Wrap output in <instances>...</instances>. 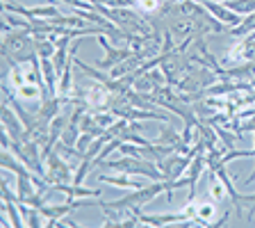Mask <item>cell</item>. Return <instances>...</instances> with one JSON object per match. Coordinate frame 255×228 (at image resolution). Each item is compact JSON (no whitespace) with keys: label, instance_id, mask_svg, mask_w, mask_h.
Listing matches in <instances>:
<instances>
[{"label":"cell","instance_id":"8992f818","mask_svg":"<svg viewBox=\"0 0 255 228\" xmlns=\"http://www.w3.org/2000/svg\"><path fill=\"white\" fill-rule=\"evenodd\" d=\"M96 39H98V43H101V46L105 48V57L96 62V66H98V69L110 71V69L119 66L121 62H126L128 57H132V55H134L132 48H117V46H112V43L107 41L105 34H101V37H96Z\"/></svg>","mask_w":255,"mask_h":228},{"label":"cell","instance_id":"8fae6325","mask_svg":"<svg viewBox=\"0 0 255 228\" xmlns=\"http://www.w3.org/2000/svg\"><path fill=\"white\" fill-rule=\"evenodd\" d=\"M210 174H212V178H210V197H212L214 203H221L223 199L228 197V190H226V185H223V181L219 178L217 171L210 169Z\"/></svg>","mask_w":255,"mask_h":228},{"label":"cell","instance_id":"ba28073f","mask_svg":"<svg viewBox=\"0 0 255 228\" xmlns=\"http://www.w3.org/2000/svg\"><path fill=\"white\" fill-rule=\"evenodd\" d=\"M201 2H203V7H205V9L210 11L219 23H223L226 27H235V25L242 23V16L235 14L228 5H223V2H214V0H201Z\"/></svg>","mask_w":255,"mask_h":228},{"label":"cell","instance_id":"5b68a950","mask_svg":"<svg viewBox=\"0 0 255 228\" xmlns=\"http://www.w3.org/2000/svg\"><path fill=\"white\" fill-rule=\"evenodd\" d=\"M2 133L9 135L11 144L23 142V139L27 137L25 123H23V119L18 117V112L14 110V105H11L7 98H5V105H2Z\"/></svg>","mask_w":255,"mask_h":228},{"label":"cell","instance_id":"5bb4252c","mask_svg":"<svg viewBox=\"0 0 255 228\" xmlns=\"http://www.w3.org/2000/svg\"><path fill=\"white\" fill-rule=\"evenodd\" d=\"M223 5H228L230 9L239 16H246V14H253L255 11V0H228V2H223Z\"/></svg>","mask_w":255,"mask_h":228},{"label":"cell","instance_id":"2e32d148","mask_svg":"<svg viewBox=\"0 0 255 228\" xmlns=\"http://www.w3.org/2000/svg\"><path fill=\"white\" fill-rule=\"evenodd\" d=\"M253 139H255V135H253ZM253 151H255V149H253ZM246 183H255V174H251L249 178H246Z\"/></svg>","mask_w":255,"mask_h":228},{"label":"cell","instance_id":"7c38bea8","mask_svg":"<svg viewBox=\"0 0 255 228\" xmlns=\"http://www.w3.org/2000/svg\"><path fill=\"white\" fill-rule=\"evenodd\" d=\"M214 215H217V206H214V201L212 203H198V213H196V222L194 224H210L214 219Z\"/></svg>","mask_w":255,"mask_h":228},{"label":"cell","instance_id":"3957f363","mask_svg":"<svg viewBox=\"0 0 255 228\" xmlns=\"http://www.w3.org/2000/svg\"><path fill=\"white\" fill-rule=\"evenodd\" d=\"M162 192H166V181H153L150 185L146 183L143 187L130 190V194H126L123 199L112 201V206L123 208V210H128V213H137L139 208H143L146 203H150L155 197H159Z\"/></svg>","mask_w":255,"mask_h":228},{"label":"cell","instance_id":"277c9868","mask_svg":"<svg viewBox=\"0 0 255 228\" xmlns=\"http://www.w3.org/2000/svg\"><path fill=\"white\" fill-rule=\"evenodd\" d=\"M43 165H46V174H43V178H46L50 185H59V183H73V171H71V165L66 162V158H64L62 153H59L57 149H53L50 153L43 158Z\"/></svg>","mask_w":255,"mask_h":228},{"label":"cell","instance_id":"4fadbf2b","mask_svg":"<svg viewBox=\"0 0 255 228\" xmlns=\"http://www.w3.org/2000/svg\"><path fill=\"white\" fill-rule=\"evenodd\" d=\"M132 9L139 14H157L162 9V0H132Z\"/></svg>","mask_w":255,"mask_h":228},{"label":"cell","instance_id":"52a82bcc","mask_svg":"<svg viewBox=\"0 0 255 228\" xmlns=\"http://www.w3.org/2000/svg\"><path fill=\"white\" fill-rule=\"evenodd\" d=\"M217 80V73L207 71L205 66H198V69H191L189 73H185V78L178 82L182 91H194V89H201V87H207L212 85Z\"/></svg>","mask_w":255,"mask_h":228},{"label":"cell","instance_id":"6da1fadb","mask_svg":"<svg viewBox=\"0 0 255 228\" xmlns=\"http://www.w3.org/2000/svg\"><path fill=\"white\" fill-rule=\"evenodd\" d=\"M2 57L7 66L11 64H27L37 55V39L32 37V32L25 27H14V30L2 34Z\"/></svg>","mask_w":255,"mask_h":228},{"label":"cell","instance_id":"9a60e30c","mask_svg":"<svg viewBox=\"0 0 255 228\" xmlns=\"http://www.w3.org/2000/svg\"><path fill=\"white\" fill-rule=\"evenodd\" d=\"M94 139H96V137H94L91 133H82V135L78 137V142H75V153H78L80 158H82V155H85L87 151H89L91 144H94Z\"/></svg>","mask_w":255,"mask_h":228},{"label":"cell","instance_id":"9c48e42d","mask_svg":"<svg viewBox=\"0 0 255 228\" xmlns=\"http://www.w3.org/2000/svg\"><path fill=\"white\" fill-rule=\"evenodd\" d=\"M166 82V78H162V73L159 71H143L141 75H139L137 80H134V87H137V91H155L159 89V87Z\"/></svg>","mask_w":255,"mask_h":228},{"label":"cell","instance_id":"30bf717a","mask_svg":"<svg viewBox=\"0 0 255 228\" xmlns=\"http://www.w3.org/2000/svg\"><path fill=\"white\" fill-rule=\"evenodd\" d=\"M98 181L101 183H107V185H114V187H121V190H137V187H143L146 183H141V181H137V178H130L128 174H112V176H107V174H103V176H98Z\"/></svg>","mask_w":255,"mask_h":228},{"label":"cell","instance_id":"7a4b0ae2","mask_svg":"<svg viewBox=\"0 0 255 228\" xmlns=\"http://www.w3.org/2000/svg\"><path fill=\"white\" fill-rule=\"evenodd\" d=\"M103 167L128 176H146L150 181H162V171H159L157 162L143 158V155H126V158L114 160V162H103Z\"/></svg>","mask_w":255,"mask_h":228}]
</instances>
